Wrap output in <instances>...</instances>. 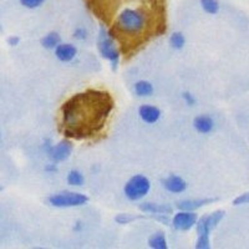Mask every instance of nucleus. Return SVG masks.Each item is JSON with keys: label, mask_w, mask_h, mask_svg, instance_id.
Returning <instances> with one entry per match:
<instances>
[{"label": "nucleus", "mask_w": 249, "mask_h": 249, "mask_svg": "<svg viewBox=\"0 0 249 249\" xmlns=\"http://www.w3.org/2000/svg\"><path fill=\"white\" fill-rule=\"evenodd\" d=\"M113 108V100L106 91L88 90L64 102L61 126L68 139L82 140L99 132Z\"/></svg>", "instance_id": "nucleus-1"}, {"label": "nucleus", "mask_w": 249, "mask_h": 249, "mask_svg": "<svg viewBox=\"0 0 249 249\" xmlns=\"http://www.w3.org/2000/svg\"><path fill=\"white\" fill-rule=\"evenodd\" d=\"M148 25V14L143 8H124L116 18L115 28L124 35L137 36Z\"/></svg>", "instance_id": "nucleus-2"}, {"label": "nucleus", "mask_w": 249, "mask_h": 249, "mask_svg": "<svg viewBox=\"0 0 249 249\" xmlns=\"http://www.w3.org/2000/svg\"><path fill=\"white\" fill-rule=\"evenodd\" d=\"M224 211H215V212L210 213V214L203 215L198 219L196 224V231H197V241H196L195 247L197 249H210V234L214 230L217 224L223 219Z\"/></svg>", "instance_id": "nucleus-3"}, {"label": "nucleus", "mask_w": 249, "mask_h": 249, "mask_svg": "<svg viewBox=\"0 0 249 249\" xmlns=\"http://www.w3.org/2000/svg\"><path fill=\"white\" fill-rule=\"evenodd\" d=\"M97 50L101 57L110 62L112 70H116L120 62V51L112 35L105 28V25H100L99 35H97Z\"/></svg>", "instance_id": "nucleus-4"}, {"label": "nucleus", "mask_w": 249, "mask_h": 249, "mask_svg": "<svg viewBox=\"0 0 249 249\" xmlns=\"http://www.w3.org/2000/svg\"><path fill=\"white\" fill-rule=\"evenodd\" d=\"M151 190L150 179L143 175H135L131 177L124 187V197L131 202L141 201L148 195Z\"/></svg>", "instance_id": "nucleus-5"}, {"label": "nucleus", "mask_w": 249, "mask_h": 249, "mask_svg": "<svg viewBox=\"0 0 249 249\" xmlns=\"http://www.w3.org/2000/svg\"><path fill=\"white\" fill-rule=\"evenodd\" d=\"M48 202L50 206L56 208H71V207H81L86 204L89 202V197L79 192L65 191V192L51 195L48 198Z\"/></svg>", "instance_id": "nucleus-6"}, {"label": "nucleus", "mask_w": 249, "mask_h": 249, "mask_svg": "<svg viewBox=\"0 0 249 249\" xmlns=\"http://www.w3.org/2000/svg\"><path fill=\"white\" fill-rule=\"evenodd\" d=\"M198 222V217L196 214V212L192 211H179L176 213L172 217V222L171 224L173 228L181 232H187V231L192 230L193 227Z\"/></svg>", "instance_id": "nucleus-7"}, {"label": "nucleus", "mask_w": 249, "mask_h": 249, "mask_svg": "<svg viewBox=\"0 0 249 249\" xmlns=\"http://www.w3.org/2000/svg\"><path fill=\"white\" fill-rule=\"evenodd\" d=\"M71 152H72V143L69 140H62L51 147L48 155L51 161L59 163V162L66 161L71 156Z\"/></svg>", "instance_id": "nucleus-8"}, {"label": "nucleus", "mask_w": 249, "mask_h": 249, "mask_svg": "<svg viewBox=\"0 0 249 249\" xmlns=\"http://www.w3.org/2000/svg\"><path fill=\"white\" fill-rule=\"evenodd\" d=\"M162 186L166 191H168L170 193L173 195H179V193H183L187 188V183L182 177L177 175H171L168 177H166L164 179L161 181Z\"/></svg>", "instance_id": "nucleus-9"}, {"label": "nucleus", "mask_w": 249, "mask_h": 249, "mask_svg": "<svg viewBox=\"0 0 249 249\" xmlns=\"http://www.w3.org/2000/svg\"><path fill=\"white\" fill-rule=\"evenodd\" d=\"M139 116L144 124H153L161 117V110L156 106L150 105V104H144V105L140 106Z\"/></svg>", "instance_id": "nucleus-10"}, {"label": "nucleus", "mask_w": 249, "mask_h": 249, "mask_svg": "<svg viewBox=\"0 0 249 249\" xmlns=\"http://www.w3.org/2000/svg\"><path fill=\"white\" fill-rule=\"evenodd\" d=\"M139 210L143 213H150V214H172L173 208L170 204H160L152 203V202H144L139 206Z\"/></svg>", "instance_id": "nucleus-11"}, {"label": "nucleus", "mask_w": 249, "mask_h": 249, "mask_svg": "<svg viewBox=\"0 0 249 249\" xmlns=\"http://www.w3.org/2000/svg\"><path fill=\"white\" fill-rule=\"evenodd\" d=\"M77 49L72 44H60L55 49V56L61 62H70L76 57Z\"/></svg>", "instance_id": "nucleus-12"}, {"label": "nucleus", "mask_w": 249, "mask_h": 249, "mask_svg": "<svg viewBox=\"0 0 249 249\" xmlns=\"http://www.w3.org/2000/svg\"><path fill=\"white\" fill-rule=\"evenodd\" d=\"M217 199L214 198H201V199H184L177 203V208L179 211H192L196 212L197 210L202 208V207L207 206V204L214 203Z\"/></svg>", "instance_id": "nucleus-13"}, {"label": "nucleus", "mask_w": 249, "mask_h": 249, "mask_svg": "<svg viewBox=\"0 0 249 249\" xmlns=\"http://www.w3.org/2000/svg\"><path fill=\"white\" fill-rule=\"evenodd\" d=\"M193 126L197 130V132L207 135V133L212 132L213 127H214V121L208 115H199L193 121Z\"/></svg>", "instance_id": "nucleus-14"}, {"label": "nucleus", "mask_w": 249, "mask_h": 249, "mask_svg": "<svg viewBox=\"0 0 249 249\" xmlns=\"http://www.w3.org/2000/svg\"><path fill=\"white\" fill-rule=\"evenodd\" d=\"M148 247L152 249H167V239L163 232L159 231V232L153 233L150 238H148Z\"/></svg>", "instance_id": "nucleus-15"}, {"label": "nucleus", "mask_w": 249, "mask_h": 249, "mask_svg": "<svg viewBox=\"0 0 249 249\" xmlns=\"http://www.w3.org/2000/svg\"><path fill=\"white\" fill-rule=\"evenodd\" d=\"M133 91L139 97H150L153 93V86L150 81L140 80L133 86Z\"/></svg>", "instance_id": "nucleus-16"}, {"label": "nucleus", "mask_w": 249, "mask_h": 249, "mask_svg": "<svg viewBox=\"0 0 249 249\" xmlns=\"http://www.w3.org/2000/svg\"><path fill=\"white\" fill-rule=\"evenodd\" d=\"M60 44H61V37L55 31H51L41 39V45L48 50H55Z\"/></svg>", "instance_id": "nucleus-17"}, {"label": "nucleus", "mask_w": 249, "mask_h": 249, "mask_svg": "<svg viewBox=\"0 0 249 249\" xmlns=\"http://www.w3.org/2000/svg\"><path fill=\"white\" fill-rule=\"evenodd\" d=\"M66 182H68L69 186L72 187H81L85 182V178H84V175H82L80 171L77 170H71L70 172L68 173V177H66Z\"/></svg>", "instance_id": "nucleus-18"}, {"label": "nucleus", "mask_w": 249, "mask_h": 249, "mask_svg": "<svg viewBox=\"0 0 249 249\" xmlns=\"http://www.w3.org/2000/svg\"><path fill=\"white\" fill-rule=\"evenodd\" d=\"M170 45L175 50H181L186 45V37L181 31H176L170 36Z\"/></svg>", "instance_id": "nucleus-19"}, {"label": "nucleus", "mask_w": 249, "mask_h": 249, "mask_svg": "<svg viewBox=\"0 0 249 249\" xmlns=\"http://www.w3.org/2000/svg\"><path fill=\"white\" fill-rule=\"evenodd\" d=\"M202 9L207 14L214 15L219 12V3L218 0H199Z\"/></svg>", "instance_id": "nucleus-20"}, {"label": "nucleus", "mask_w": 249, "mask_h": 249, "mask_svg": "<svg viewBox=\"0 0 249 249\" xmlns=\"http://www.w3.org/2000/svg\"><path fill=\"white\" fill-rule=\"evenodd\" d=\"M139 218L141 217H137V215L131 214V213H120L119 215H116L115 221H116L119 224H128L131 223V222L139 219Z\"/></svg>", "instance_id": "nucleus-21"}, {"label": "nucleus", "mask_w": 249, "mask_h": 249, "mask_svg": "<svg viewBox=\"0 0 249 249\" xmlns=\"http://www.w3.org/2000/svg\"><path fill=\"white\" fill-rule=\"evenodd\" d=\"M21 5L28 9H36L45 3V0H20Z\"/></svg>", "instance_id": "nucleus-22"}, {"label": "nucleus", "mask_w": 249, "mask_h": 249, "mask_svg": "<svg viewBox=\"0 0 249 249\" xmlns=\"http://www.w3.org/2000/svg\"><path fill=\"white\" fill-rule=\"evenodd\" d=\"M74 37L76 40H79V41H82V40H86V37H88V30H86V29H84V28L75 29Z\"/></svg>", "instance_id": "nucleus-23"}, {"label": "nucleus", "mask_w": 249, "mask_h": 249, "mask_svg": "<svg viewBox=\"0 0 249 249\" xmlns=\"http://www.w3.org/2000/svg\"><path fill=\"white\" fill-rule=\"evenodd\" d=\"M182 99H183V101L186 102V105L188 106H195L196 105V99L195 96H193L192 93L188 92V91H184L183 93H182Z\"/></svg>", "instance_id": "nucleus-24"}, {"label": "nucleus", "mask_w": 249, "mask_h": 249, "mask_svg": "<svg viewBox=\"0 0 249 249\" xmlns=\"http://www.w3.org/2000/svg\"><path fill=\"white\" fill-rule=\"evenodd\" d=\"M249 203V193H244V195H241L239 197L233 201V204L234 206H242V204H248Z\"/></svg>", "instance_id": "nucleus-25"}, {"label": "nucleus", "mask_w": 249, "mask_h": 249, "mask_svg": "<svg viewBox=\"0 0 249 249\" xmlns=\"http://www.w3.org/2000/svg\"><path fill=\"white\" fill-rule=\"evenodd\" d=\"M44 170H45V172H48V173H56L57 172V164H56V162L53 161V162H51V163L46 164Z\"/></svg>", "instance_id": "nucleus-26"}, {"label": "nucleus", "mask_w": 249, "mask_h": 249, "mask_svg": "<svg viewBox=\"0 0 249 249\" xmlns=\"http://www.w3.org/2000/svg\"><path fill=\"white\" fill-rule=\"evenodd\" d=\"M6 43H8V45H10V46H17V45H19L20 39H19V36H15V35H12V36L8 37V40H6Z\"/></svg>", "instance_id": "nucleus-27"}, {"label": "nucleus", "mask_w": 249, "mask_h": 249, "mask_svg": "<svg viewBox=\"0 0 249 249\" xmlns=\"http://www.w3.org/2000/svg\"><path fill=\"white\" fill-rule=\"evenodd\" d=\"M54 144H51V141L50 140H45V143H44V150L46 151V152L49 153V151L51 150V147H53Z\"/></svg>", "instance_id": "nucleus-28"}, {"label": "nucleus", "mask_w": 249, "mask_h": 249, "mask_svg": "<svg viewBox=\"0 0 249 249\" xmlns=\"http://www.w3.org/2000/svg\"><path fill=\"white\" fill-rule=\"evenodd\" d=\"M81 230H82V223L80 221H77L76 224H75V227H74V231L75 232H80Z\"/></svg>", "instance_id": "nucleus-29"}]
</instances>
